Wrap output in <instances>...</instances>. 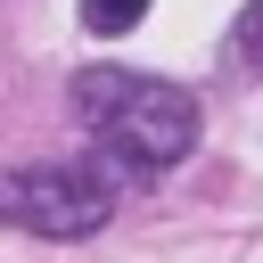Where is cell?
I'll list each match as a JSON object with an SVG mask.
<instances>
[{
	"label": "cell",
	"instance_id": "2",
	"mask_svg": "<svg viewBox=\"0 0 263 263\" xmlns=\"http://www.w3.org/2000/svg\"><path fill=\"white\" fill-rule=\"evenodd\" d=\"M123 197L115 164H16L0 173V222L25 238H90Z\"/></svg>",
	"mask_w": 263,
	"mask_h": 263
},
{
	"label": "cell",
	"instance_id": "1",
	"mask_svg": "<svg viewBox=\"0 0 263 263\" xmlns=\"http://www.w3.org/2000/svg\"><path fill=\"white\" fill-rule=\"evenodd\" d=\"M74 107L90 123V140L107 148L115 173H164L197 148V99L164 74H132V66H82L74 74Z\"/></svg>",
	"mask_w": 263,
	"mask_h": 263
},
{
	"label": "cell",
	"instance_id": "3",
	"mask_svg": "<svg viewBox=\"0 0 263 263\" xmlns=\"http://www.w3.org/2000/svg\"><path fill=\"white\" fill-rule=\"evenodd\" d=\"M230 58H238L247 74H263V0L238 8V25H230Z\"/></svg>",
	"mask_w": 263,
	"mask_h": 263
},
{
	"label": "cell",
	"instance_id": "4",
	"mask_svg": "<svg viewBox=\"0 0 263 263\" xmlns=\"http://www.w3.org/2000/svg\"><path fill=\"white\" fill-rule=\"evenodd\" d=\"M148 16V0H82V25L90 33H132Z\"/></svg>",
	"mask_w": 263,
	"mask_h": 263
}]
</instances>
